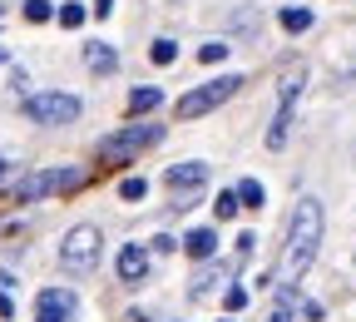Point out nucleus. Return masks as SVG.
<instances>
[{
	"label": "nucleus",
	"mask_w": 356,
	"mask_h": 322,
	"mask_svg": "<svg viewBox=\"0 0 356 322\" xmlns=\"http://www.w3.org/2000/svg\"><path fill=\"white\" fill-rule=\"evenodd\" d=\"M55 15H60V25H65V30H79V25H84V15H89V10H84V0H70V6H60V10H55Z\"/></svg>",
	"instance_id": "obj_20"
},
{
	"label": "nucleus",
	"mask_w": 356,
	"mask_h": 322,
	"mask_svg": "<svg viewBox=\"0 0 356 322\" xmlns=\"http://www.w3.org/2000/svg\"><path fill=\"white\" fill-rule=\"evenodd\" d=\"M159 105H163V89H154V84H139V89L129 95V105H124V109H129L134 119H139V114H149V109H159Z\"/></svg>",
	"instance_id": "obj_13"
},
{
	"label": "nucleus",
	"mask_w": 356,
	"mask_h": 322,
	"mask_svg": "<svg viewBox=\"0 0 356 322\" xmlns=\"http://www.w3.org/2000/svg\"><path fill=\"white\" fill-rule=\"evenodd\" d=\"M50 15H55V6H50V0H25V20H30V25L50 20Z\"/></svg>",
	"instance_id": "obj_22"
},
{
	"label": "nucleus",
	"mask_w": 356,
	"mask_h": 322,
	"mask_svg": "<svg viewBox=\"0 0 356 322\" xmlns=\"http://www.w3.org/2000/svg\"><path fill=\"white\" fill-rule=\"evenodd\" d=\"M6 169H10V164H6V154H0V183H6Z\"/></svg>",
	"instance_id": "obj_30"
},
{
	"label": "nucleus",
	"mask_w": 356,
	"mask_h": 322,
	"mask_svg": "<svg viewBox=\"0 0 356 322\" xmlns=\"http://www.w3.org/2000/svg\"><path fill=\"white\" fill-rule=\"evenodd\" d=\"M0 317H6V322H10V317H15V298H10V293H6V288H0Z\"/></svg>",
	"instance_id": "obj_26"
},
{
	"label": "nucleus",
	"mask_w": 356,
	"mask_h": 322,
	"mask_svg": "<svg viewBox=\"0 0 356 322\" xmlns=\"http://www.w3.org/2000/svg\"><path fill=\"white\" fill-rule=\"evenodd\" d=\"M163 183H168V189H178V194H193V189H203V183H208V164L184 159V164L163 169Z\"/></svg>",
	"instance_id": "obj_9"
},
{
	"label": "nucleus",
	"mask_w": 356,
	"mask_h": 322,
	"mask_svg": "<svg viewBox=\"0 0 356 322\" xmlns=\"http://www.w3.org/2000/svg\"><path fill=\"white\" fill-rule=\"evenodd\" d=\"M84 65L95 70V75H114V70H119V55H114V45L89 40V45H84Z\"/></svg>",
	"instance_id": "obj_11"
},
{
	"label": "nucleus",
	"mask_w": 356,
	"mask_h": 322,
	"mask_svg": "<svg viewBox=\"0 0 356 322\" xmlns=\"http://www.w3.org/2000/svg\"><path fill=\"white\" fill-rule=\"evenodd\" d=\"M114 273H119V283H144L149 278V248L144 243H124L119 258H114Z\"/></svg>",
	"instance_id": "obj_8"
},
{
	"label": "nucleus",
	"mask_w": 356,
	"mask_h": 322,
	"mask_svg": "<svg viewBox=\"0 0 356 322\" xmlns=\"http://www.w3.org/2000/svg\"><path fill=\"white\" fill-rule=\"evenodd\" d=\"M243 89V75H218V79H208V84H198L193 95H184L178 100V119H198V114H208V109H218V105H228L233 95Z\"/></svg>",
	"instance_id": "obj_6"
},
{
	"label": "nucleus",
	"mask_w": 356,
	"mask_h": 322,
	"mask_svg": "<svg viewBox=\"0 0 356 322\" xmlns=\"http://www.w3.org/2000/svg\"><path fill=\"white\" fill-rule=\"evenodd\" d=\"M74 312H79V298L70 288H44L35 302V322H74Z\"/></svg>",
	"instance_id": "obj_7"
},
{
	"label": "nucleus",
	"mask_w": 356,
	"mask_h": 322,
	"mask_svg": "<svg viewBox=\"0 0 356 322\" xmlns=\"http://www.w3.org/2000/svg\"><path fill=\"white\" fill-rule=\"evenodd\" d=\"M0 65H10V50H0Z\"/></svg>",
	"instance_id": "obj_31"
},
{
	"label": "nucleus",
	"mask_w": 356,
	"mask_h": 322,
	"mask_svg": "<svg viewBox=\"0 0 356 322\" xmlns=\"http://www.w3.org/2000/svg\"><path fill=\"white\" fill-rule=\"evenodd\" d=\"M149 248H154V253H173V248H178V243H173V238H168V233H159V238H154V243H149Z\"/></svg>",
	"instance_id": "obj_28"
},
{
	"label": "nucleus",
	"mask_w": 356,
	"mask_h": 322,
	"mask_svg": "<svg viewBox=\"0 0 356 322\" xmlns=\"http://www.w3.org/2000/svg\"><path fill=\"white\" fill-rule=\"evenodd\" d=\"M149 60H154V65H173V60H178V40L159 35V40L149 45Z\"/></svg>",
	"instance_id": "obj_17"
},
{
	"label": "nucleus",
	"mask_w": 356,
	"mask_h": 322,
	"mask_svg": "<svg viewBox=\"0 0 356 322\" xmlns=\"http://www.w3.org/2000/svg\"><path fill=\"white\" fill-rule=\"evenodd\" d=\"M222 322H233V317H222Z\"/></svg>",
	"instance_id": "obj_32"
},
{
	"label": "nucleus",
	"mask_w": 356,
	"mask_h": 322,
	"mask_svg": "<svg viewBox=\"0 0 356 322\" xmlns=\"http://www.w3.org/2000/svg\"><path fill=\"white\" fill-rule=\"evenodd\" d=\"M114 10V0H95V10H89V15H109Z\"/></svg>",
	"instance_id": "obj_29"
},
{
	"label": "nucleus",
	"mask_w": 356,
	"mask_h": 322,
	"mask_svg": "<svg viewBox=\"0 0 356 322\" xmlns=\"http://www.w3.org/2000/svg\"><path fill=\"white\" fill-rule=\"evenodd\" d=\"M233 248H238V258L248 263V258H252V248H257V238H252V233H238V243H233Z\"/></svg>",
	"instance_id": "obj_25"
},
{
	"label": "nucleus",
	"mask_w": 356,
	"mask_h": 322,
	"mask_svg": "<svg viewBox=\"0 0 356 322\" xmlns=\"http://www.w3.org/2000/svg\"><path fill=\"white\" fill-rule=\"evenodd\" d=\"M322 228H327V218H322V199H297V208H292V223H287V248H282V268H277V278L282 283H302V273L317 263V248H322Z\"/></svg>",
	"instance_id": "obj_1"
},
{
	"label": "nucleus",
	"mask_w": 356,
	"mask_h": 322,
	"mask_svg": "<svg viewBox=\"0 0 356 322\" xmlns=\"http://www.w3.org/2000/svg\"><path fill=\"white\" fill-rule=\"evenodd\" d=\"M222 278V268L218 263H208V268H198V278H193V288H188V298H203V293H213V283Z\"/></svg>",
	"instance_id": "obj_18"
},
{
	"label": "nucleus",
	"mask_w": 356,
	"mask_h": 322,
	"mask_svg": "<svg viewBox=\"0 0 356 322\" xmlns=\"http://www.w3.org/2000/svg\"><path fill=\"white\" fill-rule=\"evenodd\" d=\"M228 55H233L228 40H203V45H198V65H222Z\"/></svg>",
	"instance_id": "obj_16"
},
{
	"label": "nucleus",
	"mask_w": 356,
	"mask_h": 322,
	"mask_svg": "<svg viewBox=\"0 0 356 322\" xmlns=\"http://www.w3.org/2000/svg\"><path fill=\"white\" fill-rule=\"evenodd\" d=\"M184 253H193L198 263H213V253H218V233H213V228H193V233L184 238Z\"/></svg>",
	"instance_id": "obj_12"
},
{
	"label": "nucleus",
	"mask_w": 356,
	"mask_h": 322,
	"mask_svg": "<svg viewBox=\"0 0 356 322\" xmlns=\"http://www.w3.org/2000/svg\"><path fill=\"white\" fill-rule=\"evenodd\" d=\"M163 139V124H129L119 134H109V139L99 144V159L104 164H129V159H139L144 149H154Z\"/></svg>",
	"instance_id": "obj_5"
},
{
	"label": "nucleus",
	"mask_w": 356,
	"mask_h": 322,
	"mask_svg": "<svg viewBox=\"0 0 356 322\" xmlns=\"http://www.w3.org/2000/svg\"><path fill=\"white\" fill-rule=\"evenodd\" d=\"M302 84H307V65H287V75L277 79V109H297Z\"/></svg>",
	"instance_id": "obj_10"
},
{
	"label": "nucleus",
	"mask_w": 356,
	"mask_h": 322,
	"mask_svg": "<svg viewBox=\"0 0 356 322\" xmlns=\"http://www.w3.org/2000/svg\"><path fill=\"white\" fill-rule=\"evenodd\" d=\"M222 307H228V317H233V312H243V307H248V288H243V283H233L228 293H222Z\"/></svg>",
	"instance_id": "obj_21"
},
{
	"label": "nucleus",
	"mask_w": 356,
	"mask_h": 322,
	"mask_svg": "<svg viewBox=\"0 0 356 322\" xmlns=\"http://www.w3.org/2000/svg\"><path fill=\"white\" fill-rule=\"evenodd\" d=\"M292 114H297V109H277V114H273V129H267V149H282V144L292 139Z\"/></svg>",
	"instance_id": "obj_14"
},
{
	"label": "nucleus",
	"mask_w": 356,
	"mask_h": 322,
	"mask_svg": "<svg viewBox=\"0 0 356 322\" xmlns=\"http://www.w3.org/2000/svg\"><path fill=\"white\" fill-rule=\"evenodd\" d=\"M213 213H218V218H233V213H238V194H233V189H228V194H218Z\"/></svg>",
	"instance_id": "obj_24"
},
{
	"label": "nucleus",
	"mask_w": 356,
	"mask_h": 322,
	"mask_svg": "<svg viewBox=\"0 0 356 322\" xmlns=\"http://www.w3.org/2000/svg\"><path fill=\"white\" fill-rule=\"evenodd\" d=\"M233 30H248V35H257V20H252V15H233Z\"/></svg>",
	"instance_id": "obj_27"
},
{
	"label": "nucleus",
	"mask_w": 356,
	"mask_h": 322,
	"mask_svg": "<svg viewBox=\"0 0 356 322\" xmlns=\"http://www.w3.org/2000/svg\"><path fill=\"white\" fill-rule=\"evenodd\" d=\"M144 194H149V183H144V178H124V183H119V199H129V204H139Z\"/></svg>",
	"instance_id": "obj_23"
},
{
	"label": "nucleus",
	"mask_w": 356,
	"mask_h": 322,
	"mask_svg": "<svg viewBox=\"0 0 356 322\" xmlns=\"http://www.w3.org/2000/svg\"><path fill=\"white\" fill-rule=\"evenodd\" d=\"M99 248H104L99 228L95 223H74L70 233H65V243H60V268L74 273V278H84V273L99 268Z\"/></svg>",
	"instance_id": "obj_3"
},
{
	"label": "nucleus",
	"mask_w": 356,
	"mask_h": 322,
	"mask_svg": "<svg viewBox=\"0 0 356 322\" xmlns=\"http://www.w3.org/2000/svg\"><path fill=\"white\" fill-rule=\"evenodd\" d=\"M277 20H282V30H287V35H302V30H312V20H317V15H312L307 6H287Z\"/></svg>",
	"instance_id": "obj_15"
},
{
	"label": "nucleus",
	"mask_w": 356,
	"mask_h": 322,
	"mask_svg": "<svg viewBox=\"0 0 356 322\" xmlns=\"http://www.w3.org/2000/svg\"><path fill=\"white\" fill-rule=\"evenodd\" d=\"M233 194H238V204H248V208H262V199H267L257 178H243V183H238V189H233Z\"/></svg>",
	"instance_id": "obj_19"
},
{
	"label": "nucleus",
	"mask_w": 356,
	"mask_h": 322,
	"mask_svg": "<svg viewBox=\"0 0 356 322\" xmlns=\"http://www.w3.org/2000/svg\"><path fill=\"white\" fill-rule=\"evenodd\" d=\"M20 109H25V119L55 129V124H74L84 114V100L79 95H65V89H44V95H30Z\"/></svg>",
	"instance_id": "obj_4"
},
{
	"label": "nucleus",
	"mask_w": 356,
	"mask_h": 322,
	"mask_svg": "<svg viewBox=\"0 0 356 322\" xmlns=\"http://www.w3.org/2000/svg\"><path fill=\"white\" fill-rule=\"evenodd\" d=\"M79 183H84V169L60 164V169H40V174L15 178L6 194H10V204H35V199H50V194H70V189H79Z\"/></svg>",
	"instance_id": "obj_2"
}]
</instances>
